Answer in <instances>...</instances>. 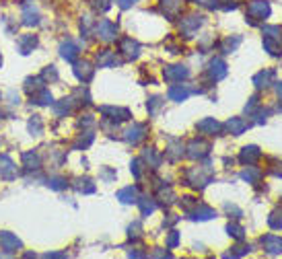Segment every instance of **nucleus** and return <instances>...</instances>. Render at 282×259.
<instances>
[{"label": "nucleus", "mask_w": 282, "mask_h": 259, "mask_svg": "<svg viewBox=\"0 0 282 259\" xmlns=\"http://www.w3.org/2000/svg\"><path fill=\"white\" fill-rule=\"evenodd\" d=\"M60 56L66 60V62H74L78 58V45L74 41H64L60 45Z\"/></svg>", "instance_id": "15"}, {"label": "nucleus", "mask_w": 282, "mask_h": 259, "mask_svg": "<svg viewBox=\"0 0 282 259\" xmlns=\"http://www.w3.org/2000/svg\"><path fill=\"white\" fill-rule=\"evenodd\" d=\"M70 107H72V99H62L60 105H56V113H58V115L68 113V111H70Z\"/></svg>", "instance_id": "40"}, {"label": "nucleus", "mask_w": 282, "mask_h": 259, "mask_svg": "<svg viewBox=\"0 0 282 259\" xmlns=\"http://www.w3.org/2000/svg\"><path fill=\"white\" fill-rule=\"evenodd\" d=\"M97 64L99 66H105V68H111V66L118 64V58H115L113 51L103 49V51H99V54H97Z\"/></svg>", "instance_id": "22"}, {"label": "nucleus", "mask_w": 282, "mask_h": 259, "mask_svg": "<svg viewBox=\"0 0 282 259\" xmlns=\"http://www.w3.org/2000/svg\"><path fill=\"white\" fill-rule=\"evenodd\" d=\"M115 2H118V6H122V8H130L136 0H115Z\"/></svg>", "instance_id": "45"}, {"label": "nucleus", "mask_w": 282, "mask_h": 259, "mask_svg": "<svg viewBox=\"0 0 282 259\" xmlns=\"http://www.w3.org/2000/svg\"><path fill=\"white\" fill-rule=\"evenodd\" d=\"M268 224H270L272 229H276V231H278V229H282V212H278V210H276V212H272V216L268 218Z\"/></svg>", "instance_id": "38"}, {"label": "nucleus", "mask_w": 282, "mask_h": 259, "mask_svg": "<svg viewBox=\"0 0 282 259\" xmlns=\"http://www.w3.org/2000/svg\"><path fill=\"white\" fill-rule=\"evenodd\" d=\"M260 157H262V152H260L258 146H245V148L241 150V154H239V161H241L243 165H252V163H256Z\"/></svg>", "instance_id": "16"}, {"label": "nucleus", "mask_w": 282, "mask_h": 259, "mask_svg": "<svg viewBox=\"0 0 282 259\" xmlns=\"http://www.w3.org/2000/svg\"><path fill=\"white\" fill-rule=\"evenodd\" d=\"M0 66H2V56H0Z\"/></svg>", "instance_id": "48"}, {"label": "nucleus", "mask_w": 282, "mask_h": 259, "mask_svg": "<svg viewBox=\"0 0 282 259\" xmlns=\"http://www.w3.org/2000/svg\"><path fill=\"white\" fill-rule=\"evenodd\" d=\"M270 12H272L270 4L262 2V0H256V2H252L250 6H247V14H250L252 19H268Z\"/></svg>", "instance_id": "3"}, {"label": "nucleus", "mask_w": 282, "mask_h": 259, "mask_svg": "<svg viewBox=\"0 0 282 259\" xmlns=\"http://www.w3.org/2000/svg\"><path fill=\"white\" fill-rule=\"evenodd\" d=\"M167 154H169V161H177L179 157H184V144H181L179 140H171Z\"/></svg>", "instance_id": "26"}, {"label": "nucleus", "mask_w": 282, "mask_h": 259, "mask_svg": "<svg viewBox=\"0 0 282 259\" xmlns=\"http://www.w3.org/2000/svg\"><path fill=\"white\" fill-rule=\"evenodd\" d=\"M101 113L111 115L109 119H113V122H126V119H130V111L120 107H101Z\"/></svg>", "instance_id": "17"}, {"label": "nucleus", "mask_w": 282, "mask_h": 259, "mask_svg": "<svg viewBox=\"0 0 282 259\" xmlns=\"http://www.w3.org/2000/svg\"><path fill=\"white\" fill-rule=\"evenodd\" d=\"M41 78H43V80H58L56 68H54V66H47L45 70H43V74H41Z\"/></svg>", "instance_id": "41"}, {"label": "nucleus", "mask_w": 282, "mask_h": 259, "mask_svg": "<svg viewBox=\"0 0 282 259\" xmlns=\"http://www.w3.org/2000/svg\"><path fill=\"white\" fill-rule=\"evenodd\" d=\"M262 245H264V249H266L270 255L282 253V239L276 237V235H266L262 239Z\"/></svg>", "instance_id": "9"}, {"label": "nucleus", "mask_w": 282, "mask_h": 259, "mask_svg": "<svg viewBox=\"0 0 282 259\" xmlns=\"http://www.w3.org/2000/svg\"><path fill=\"white\" fill-rule=\"evenodd\" d=\"M47 185L52 187V189H64L68 183H66L64 177H49V179H47Z\"/></svg>", "instance_id": "39"}, {"label": "nucleus", "mask_w": 282, "mask_h": 259, "mask_svg": "<svg viewBox=\"0 0 282 259\" xmlns=\"http://www.w3.org/2000/svg\"><path fill=\"white\" fill-rule=\"evenodd\" d=\"M97 37H101L103 41H111L118 37V27H115L111 21L103 19V21H99L97 23Z\"/></svg>", "instance_id": "2"}, {"label": "nucleus", "mask_w": 282, "mask_h": 259, "mask_svg": "<svg viewBox=\"0 0 282 259\" xmlns=\"http://www.w3.org/2000/svg\"><path fill=\"white\" fill-rule=\"evenodd\" d=\"M120 51L128 58V60H134V58H138L140 56V45L132 39V37H126V39H122V43H120Z\"/></svg>", "instance_id": "6"}, {"label": "nucleus", "mask_w": 282, "mask_h": 259, "mask_svg": "<svg viewBox=\"0 0 282 259\" xmlns=\"http://www.w3.org/2000/svg\"><path fill=\"white\" fill-rule=\"evenodd\" d=\"M274 76H276L274 70H264V72H260V74L254 78V82H256V86H260V89H262V86H268Z\"/></svg>", "instance_id": "28"}, {"label": "nucleus", "mask_w": 282, "mask_h": 259, "mask_svg": "<svg viewBox=\"0 0 282 259\" xmlns=\"http://www.w3.org/2000/svg\"><path fill=\"white\" fill-rule=\"evenodd\" d=\"M161 105H163L161 97H151V99H148V103H146V109H148V113H151V115H155L161 109Z\"/></svg>", "instance_id": "34"}, {"label": "nucleus", "mask_w": 282, "mask_h": 259, "mask_svg": "<svg viewBox=\"0 0 282 259\" xmlns=\"http://www.w3.org/2000/svg\"><path fill=\"white\" fill-rule=\"evenodd\" d=\"M161 6H163V12L167 14V16H171V19L179 12V8H181V4L177 2V0H163Z\"/></svg>", "instance_id": "27"}, {"label": "nucleus", "mask_w": 282, "mask_h": 259, "mask_svg": "<svg viewBox=\"0 0 282 259\" xmlns=\"http://www.w3.org/2000/svg\"><path fill=\"white\" fill-rule=\"evenodd\" d=\"M23 165L27 169H39V157L35 152H23Z\"/></svg>", "instance_id": "31"}, {"label": "nucleus", "mask_w": 282, "mask_h": 259, "mask_svg": "<svg viewBox=\"0 0 282 259\" xmlns=\"http://www.w3.org/2000/svg\"><path fill=\"white\" fill-rule=\"evenodd\" d=\"M52 93H49L47 89H39L37 93L31 95V103H37V105H49L52 103Z\"/></svg>", "instance_id": "24"}, {"label": "nucleus", "mask_w": 282, "mask_h": 259, "mask_svg": "<svg viewBox=\"0 0 282 259\" xmlns=\"http://www.w3.org/2000/svg\"><path fill=\"white\" fill-rule=\"evenodd\" d=\"M23 23L25 25H37L39 23V12L35 8H25L23 12Z\"/></svg>", "instance_id": "32"}, {"label": "nucleus", "mask_w": 282, "mask_h": 259, "mask_svg": "<svg viewBox=\"0 0 282 259\" xmlns=\"http://www.w3.org/2000/svg\"><path fill=\"white\" fill-rule=\"evenodd\" d=\"M37 45V37L35 35H21L19 37V49L21 54H29V51H33V47Z\"/></svg>", "instance_id": "23"}, {"label": "nucleus", "mask_w": 282, "mask_h": 259, "mask_svg": "<svg viewBox=\"0 0 282 259\" xmlns=\"http://www.w3.org/2000/svg\"><path fill=\"white\" fill-rule=\"evenodd\" d=\"M8 103H10V105H16V103H19V95H16L14 91L8 93Z\"/></svg>", "instance_id": "47"}, {"label": "nucleus", "mask_w": 282, "mask_h": 259, "mask_svg": "<svg viewBox=\"0 0 282 259\" xmlns=\"http://www.w3.org/2000/svg\"><path fill=\"white\" fill-rule=\"evenodd\" d=\"M247 126H250V124H247L243 117H231L229 122H227L229 132H231V134H235V136H241V134L247 130Z\"/></svg>", "instance_id": "19"}, {"label": "nucleus", "mask_w": 282, "mask_h": 259, "mask_svg": "<svg viewBox=\"0 0 282 259\" xmlns=\"http://www.w3.org/2000/svg\"><path fill=\"white\" fill-rule=\"evenodd\" d=\"M29 132H31L33 136H39V134L43 132V122H41L39 115H33V117L29 119Z\"/></svg>", "instance_id": "33"}, {"label": "nucleus", "mask_w": 282, "mask_h": 259, "mask_svg": "<svg viewBox=\"0 0 282 259\" xmlns=\"http://www.w3.org/2000/svg\"><path fill=\"white\" fill-rule=\"evenodd\" d=\"M118 200H120L122 204H134V202L138 200V189L132 187V185L120 189V192H118Z\"/></svg>", "instance_id": "21"}, {"label": "nucleus", "mask_w": 282, "mask_h": 259, "mask_svg": "<svg viewBox=\"0 0 282 259\" xmlns=\"http://www.w3.org/2000/svg\"><path fill=\"white\" fill-rule=\"evenodd\" d=\"M142 202H140V208H142V214L144 216H148V214H153L155 212V208H157V206H155V202L151 200V198H140Z\"/></svg>", "instance_id": "35"}, {"label": "nucleus", "mask_w": 282, "mask_h": 259, "mask_svg": "<svg viewBox=\"0 0 282 259\" xmlns=\"http://www.w3.org/2000/svg\"><path fill=\"white\" fill-rule=\"evenodd\" d=\"M204 23V16H200V14H192V16H188V19L181 23V31L186 33V37H192V33L200 27Z\"/></svg>", "instance_id": "13"}, {"label": "nucleus", "mask_w": 282, "mask_h": 259, "mask_svg": "<svg viewBox=\"0 0 282 259\" xmlns=\"http://www.w3.org/2000/svg\"><path fill=\"white\" fill-rule=\"evenodd\" d=\"M0 245H2V249H6L8 253H14V251H19L23 247L21 241L16 239L12 233H0Z\"/></svg>", "instance_id": "10"}, {"label": "nucleus", "mask_w": 282, "mask_h": 259, "mask_svg": "<svg viewBox=\"0 0 282 259\" xmlns=\"http://www.w3.org/2000/svg\"><path fill=\"white\" fill-rule=\"evenodd\" d=\"M130 171L134 173V177H140L142 175V161H132V167H130Z\"/></svg>", "instance_id": "44"}, {"label": "nucleus", "mask_w": 282, "mask_h": 259, "mask_svg": "<svg viewBox=\"0 0 282 259\" xmlns=\"http://www.w3.org/2000/svg\"><path fill=\"white\" fill-rule=\"evenodd\" d=\"M163 76H165V80H181V78L190 76V70L186 66H169L163 70Z\"/></svg>", "instance_id": "12"}, {"label": "nucleus", "mask_w": 282, "mask_h": 259, "mask_svg": "<svg viewBox=\"0 0 282 259\" xmlns=\"http://www.w3.org/2000/svg\"><path fill=\"white\" fill-rule=\"evenodd\" d=\"M101 177H103L105 181H111V179H115V171H107V169H105V171L101 173Z\"/></svg>", "instance_id": "46"}, {"label": "nucleus", "mask_w": 282, "mask_h": 259, "mask_svg": "<svg viewBox=\"0 0 282 259\" xmlns=\"http://www.w3.org/2000/svg\"><path fill=\"white\" fill-rule=\"evenodd\" d=\"M196 130L202 132V134H208V136H214V134H219L223 128L214 117H206V119H202V122L196 124Z\"/></svg>", "instance_id": "7"}, {"label": "nucleus", "mask_w": 282, "mask_h": 259, "mask_svg": "<svg viewBox=\"0 0 282 259\" xmlns=\"http://www.w3.org/2000/svg\"><path fill=\"white\" fill-rule=\"evenodd\" d=\"M91 142H93V134H85V140H82V136H80L74 142V148H87Z\"/></svg>", "instance_id": "42"}, {"label": "nucleus", "mask_w": 282, "mask_h": 259, "mask_svg": "<svg viewBox=\"0 0 282 259\" xmlns=\"http://www.w3.org/2000/svg\"><path fill=\"white\" fill-rule=\"evenodd\" d=\"M0 177L2 179H14L16 177V167L8 154H0Z\"/></svg>", "instance_id": "4"}, {"label": "nucleus", "mask_w": 282, "mask_h": 259, "mask_svg": "<svg viewBox=\"0 0 282 259\" xmlns=\"http://www.w3.org/2000/svg\"><path fill=\"white\" fill-rule=\"evenodd\" d=\"M74 187H76V192H80V194H93L95 192V183L89 177H78Z\"/></svg>", "instance_id": "25"}, {"label": "nucleus", "mask_w": 282, "mask_h": 259, "mask_svg": "<svg viewBox=\"0 0 282 259\" xmlns=\"http://www.w3.org/2000/svg\"><path fill=\"white\" fill-rule=\"evenodd\" d=\"M190 214H192L194 220H210V218L217 216V212H214L212 208H208V206H204V204H196V210L190 212Z\"/></svg>", "instance_id": "18"}, {"label": "nucleus", "mask_w": 282, "mask_h": 259, "mask_svg": "<svg viewBox=\"0 0 282 259\" xmlns=\"http://www.w3.org/2000/svg\"><path fill=\"white\" fill-rule=\"evenodd\" d=\"M177 243H179V233H177V231H171V235L167 237V247H169V249H175Z\"/></svg>", "instance_id": "43"}, {"label": "nucleus", "mask_w": 282, "mask_h": 259, "mask_svg": "<svg viewBox=\"0 0 282 259\" xmlns=\"http://www.w3.org/2000/svg\"><path fill=\"white\" fill-rule=\"evenodd\" d=\"M210 179H212V173H210V171L204 173L200 167L188 171V183L194 185V187H204V185H208Z\"/></svg>", "instance_id": "1"}, {"label": "nucleus", "mask_w": 282, "mask_h": 259, "mask_svg": "<svg viewBox=\"0 0 282 259\" xmlns=\"http://www.w3.org/2000/svg\"><path fill=\"white\" fill-rule=\"evenodd\" d=\"M225 74H227V64L221 58H214L208 64V76H210V80H221Z\"/></svg>", "instance_id": "8"}, {"label": "nucleus", "mask_w": 282, "mask_h": 259, "mask_svg": "<svg viewBox=\"0 0 282 259\" xmlns=\"http://www.w3.org/2000/svg\"><path fill=\"white\" fill-rule=\"evenodd\" d=\"M146 132H148V128L144 124H134V126L126 132V142H130V144L142 142L144 138H146Z\"/></svg>", "instance_id": "5"}, {"label": "nucleus", "mask_w": 282, "mask_h": 259, "mask_svg": "<svg viewBox=\"0 0 282 259\" xmlns=\"http://www.w3.org/2000/svg\"><path fill=\"white\" fill-rule=\"evenodd\" d=\"M190 89L186 84H173L171 89H169V99L171 101H186L188 97H190Z\"/></svg>", "instance_id": "20"}, {"label": "nucleus", "mask_w": 282, "mask_h": 259, "mask_svg": "<svg viewBox=\"0 0 282 259\" xmlns=\"http://www.w3.org/2000/svg\"><path fill=\"white\" fill-rule=\"evenodd\" d=\"M144 161L151 165L153 169H157V167L161 165V154H157L155 148H146V150H144Z\"/></svg>", "instance_id": "30"}, {"label": "nucleus", "mask_w": 282, "mask_h": 259, "mask_svg": "<svg viewBox=\"0 0 282 259\" xmlns=\"http://www.w3.org/2000/svg\"><path fill=\"white\" fill-rule=\"evenodd\" d=\"M93 66H91V62H87V60H82V62H78L76 66H74V74H76V78L80 80V82H89L91 78H93Z\"/></svg>", "instance_id": "11"}, {"label": "nucleus", "mask_w": 282, "mask_h": 259, "mask_svg": "<svg viewBox=\"0 0 282 259\" xmlns=\"http://www.w3.org/2000/svg\"><path fill=\"white\" fill-rule=\"evenodd\" d=\"M241 177H243L247 183H256V181L262 177V171H260V169H254V167L250 165V167H247V169L241 173Z\"/></svg>", "instance_id": "29"}, {"label": "nucleus", "mask_w": 282, "mask_h": 259, "mask_svg": "<svg viewBox=\"0 0 282 259\" xmlns=\"http://www.w3.org/2000/svg\"><path fill=\"white\" fill-rule=\"evenodd\" d=\"M239 43H241V37H239V35L233 37V41H231V37H229V39H225V43H223V51H225V54H231V51L237 49Z\"/></svg>", "instance_id": "36"}, {"label": "nucleus", "mask_w": 282, "mask_h": 259, "mask_svg": "<svg viewBox=\"0 0 282 259\" xmlns=\"http://www.w3.org/2000/svg\"><path fill=\"white\" fill-rule=\"evenodd\" d=\"M208 150H210V144H206L204 140H192L188 154H190V159H202L208 154Z\"/></svg>", "instance_id": "14"}, {"label": "nucleus", "mask_w": 282, "mask_h": 259, "mask_svg": "<svg viewBox=\"0 0 282 259\" xmlns=\"http://www.w3.org/2000/svg\"><path fill=\"white\" fill-rule=\"evenodd\" d=\"M227 231H229V235H233L237 241H243V237H245V235H243L245 231L239 227V224H235V222H231L229 227H227Z\"/></svg>", "instance_id": "37"}]
</instances>
